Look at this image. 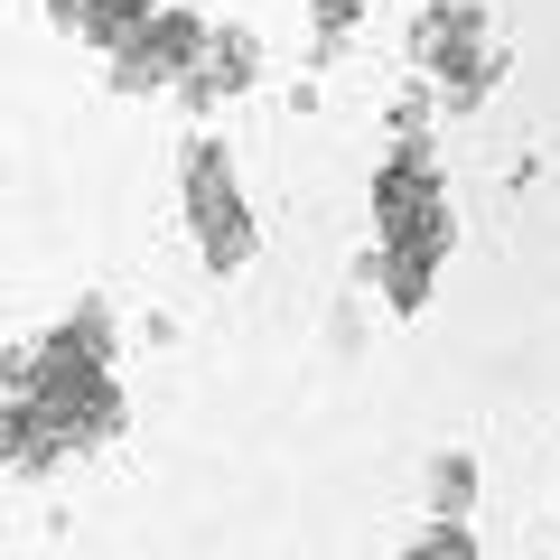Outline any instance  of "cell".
<instances>
[{
  "mask_svg": "<svg viewBox=\"0 0 560 560\" xmlns=\"http://www.w3.org/2000/svg\"><path fill=\"white\" fill-rule=\"evenodd\" d=\"M187 206H197V224H215V261H234V253H243V206H234V187H224V160H215V150L187 160Z\"/></svg>",
  "mask_w": 560,
  "mask_h": 560,
  "instance_id": "cell-1",
  "label": "cell"
},
{
  "mask_svg": "<svg viewBox=\"0 0 560 560\" xmlns=\"http://www.w3.org/2000/svg\"><path fill=\"white\" fill-rule=\"evenodd\" d=\"M411 560H467V551H458V533H440V551H411Z\"/></svg>",
  "mask_w": 560,
  "mask_h": 560,
  "instance_id": "cell-2",
  "label": "cell"
}]
</instances>
